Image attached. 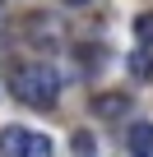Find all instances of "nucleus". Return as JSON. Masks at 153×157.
<instances>
[{
  "label": "nucleus",
  "instance_id": "f257e3e1",
  "mask_svg": "<svg viewBox=\"0 0 153 157\" xmlns=\"http://www.w3.org/2000/svg\"><path fill=\"white\" fill-rule=\"evenodd\" d=\"M14 97L19 102H28V106H56V97H60V74L46 65V60H28V65H19L14 69Z\"/></svg>",
  "mask_w": 153,
  "mask_h": 157
},
{
  "label": "nucleus",
  "instance_id": "f03ea898",
  "mask_svg": "<svg viewBox=\"0 0 153 157\" xmlns=\"http://www.w3.org/2000/svg\"><path fill=\"white\" fill-rule=\"evenodd\" d=\"M28 148H33V134L23 125H5L0 129V157H28Z\"/></svg>",
  "mask_w": 153,
  "mask_h": 157
},
{
  "label": "nucleus",
  "instance_id": "7ed1b4c3",
  "mask_svg": "<svg viewBox=\"0 0 153 157\" xmlns=\"http://www.w3.org/2000/svg\"><path fill=\"white\" fill-rule=\"evenodd\" d=\"M93 106H98V116L116 120V116H125V111H130V97H121V93H107V97H98Z\"/></svg>",
  "mask_w": 153,
  "mask_h": 157
},
{
  "label": "nucleus",
  "instance_id": "20e7f679",
  "mask_svg": "<svg viewBox=\"0 0 153 157\" xmlns=\"http://www.w3.org/2000/svg\"><path fill=\"white\" fill-rule=\"evenodd\" d=\"M130 152L135 157H153V125H135L130 129Z\"/></svg>",
  "mask_w": 153,
  "mask_h": 157
},
{
  "label": "nucleus",
  "instance_id": "39448f33",
  "mask_svg": "<svg viewBox=\"0 0 153 157\" xmlns=\"http://www.w3.org/2000/svg\"><path fill=\"white\" fill-rule=\"evenodd\" d=\"M130 74H135V78H153V56H148V46H139V51L130 56Z\"/></svg>",
  "mask_w": 153,
  "mask_h": 157
},
{
  "label": "nucleus",
  "instance_id": "423d86ee",
  "mask_svg": "<svg viewBox=\"0 0 153 157\" xmlns=\"http://www.w3.org/2000/svg\"><path fill=\"white\" fill-rule=\"evenodd\" d=\"M135 37H139V46H153V14L135 19Z\"/></svg>",
  "mask_w": 153,
  "mask_h": 157
},
{
  "label": "nucleus",
  "instance_id": "0eeeda50",
  "mask_svg": "<svg viewBox=\"0 0 153 157\" xmlns=\"http://www.w3.org/2000/svg\"><path fill=\"white\" fill-rule=\"evenodd\" d=\"M28 157H51V143H46V134H33V148H28Z\"/></svg>",
  "mask_w": 153,
  "mask_h": 157
},
{
  "label": "nucleus",
  "instance_id": "6e6552de",
  "mask_svg": "<svg viewBox=\"0 0 153 157\" xmlns=\"http://www.w3.org/2000/svg\"><path fill=\"white\" fill-rule=\"evenodd\" d=\"M70 5H84V0H70Z\"/></svg>",
  "mask_w": 153,
  "mask_h": 157
}]
</instances>
